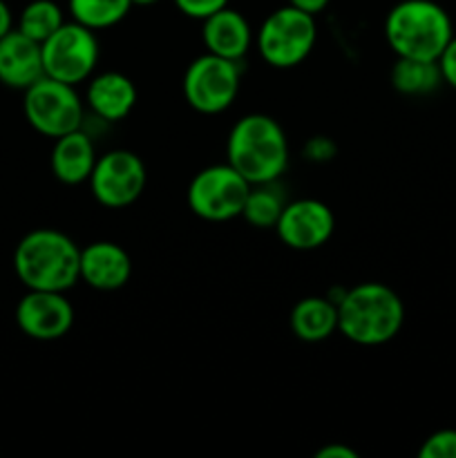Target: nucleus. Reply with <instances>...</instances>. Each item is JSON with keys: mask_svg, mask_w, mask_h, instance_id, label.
<instances>
[{"mask_svg": "<svg viewBox=\"0 0 456 458\" xmlns=\"http://www.w3.org/2000/svg\"><path fill=\"white\" fill-rule=\"evenodd\" d=\"M338 334L360 347H380L401 334L405 304L392 286L362 282L338 298Z\"/></svg>", "mask_w": 456, "mask_h": 458, "instance_id": "1", "label": "nucleus"}, {"mask_svg": "<svg viewBox=\"0 0 456 458\" xmlns=\"http://www.w3.org/2000/svg\"><path fill=\"white\" fill-rule=\"evenodd\" d=\"M13 271L30 291L67 293L80 280V249L56 228H36L18 242Z\"/></svg>", "mask_w": 456, "mask_h": 458, "instance_id": "2", "label": "nucleus"}, {"mask_svg": "<svg viewBox=\"0 0 456 458\" xmlns=\"http://www.w3.org/2000/svg\"><path fill=\"white\" fill-rule=\"evenodd\" d=\"M226 161L250 183H271L289 165V139L268 114H246L228 132Z\"/></svg>", "mask_w": 456, "mask_h": 458, "instance_id": "3", "label": "nucleus"}, {"mask_svg": "<svg viewBox=\"0 0 456 458\" xmlns=\"http://www.w3.org/2000/svg\"><path fill=\"white\" fill-rule=\"evenodd\" d=\"M452 36L450 13L434 0H401L384 18V38L398 58L438 61Z\"/></svg>", "mask_w": 456, "mask_h": 458, "instance_id": "4", "label": "nucleus"}, {"mask_svg": "<svg viewBox=\"0 0 456 458\" xmlns=\"http://www.w3.org/2000/svg\"><path fill=\"white\" fill-rule=\"evenodd\" d=\"M317 43L316 16L284 4L264 18L255 34V47L264 63L275 70H291L308 58Z\"/></svg>", "mask_w": 456, "mask_h": 458, "instance_id": "5", "label": "nucleus"}, {"mask_svg": "<svg viewBox=\"0 0 456 458\" xmlns=\"http://www.w3.org/2000/svg\"><path fill=\"white\" fill-rule=\"evenodd\" d=\"M22 112L27 123L49 139L80 130L85 119V106L76 92V85L61 83L49 76H43L25 89Z\"/></svg>", "mask_w": 456, "mask_h": 458, "instance_id": "6", "label": "nucleus"}, {"mask_svg": "<svg viewBox=\"0 0 456 458\" xmlns=\"http://www.w3.org/2000/svg\"><path fill=\"white\" fill-rule=\"evenodd\" d=\"M241 83V61L201 54L183 74V98L199 114H222L235 103Z\"/></svg>", "mask_w": 456, "mask_h": 458, "instance_id": "7", "label": "nucleus"}, {"mask_svg": "<svg viewBox=\"0 0 456 458\" xmlns=\"http://www.w3.org/2000/svg\"><path fill=\"white\" fill-rule=\"evenodd\" d=\"M40 52L45 76L70 85L92 79L101 56L97 31L76 21L63 22L45 43H40Z\"/></svg>", "mask_w": 456, "mask_h": 458, "instance_id": "8", "label": "nucleus"}, {"mask_svg": "<svg viewBox=\"0 0 456 458\" xmlns=\"http://www.w3.org/2000/svg\"><path fill=\"white\" fill-rule=\"evenodd\" d=\"M250 183L231 164H215L199 170L186 191L188 208L204 222H228L241 217Z\"/></svg>", "mask_w": 456, "mask_h": 458, "instance_id": "9", "label": "nucleus"}, {"mask_svg": "<svg viewBox=\"0 0 456 458\" xmlns=\"http://www.w3.org/2000/svg\"><path fill=\"white\" fill-rule=\"evenodd\" d=\"M148 173L141 157L132 150H110L98 157L88 183L94 199L112 210L128 208L146 188Z\"/></svg>", "mask_w": 456, "mask_h": 458, "instance_id": "10", "label": "nucleus"}, {"mask_svg": "<svg viewBox=\"0 0 456 458\" xmlns=\"http://www.w3.org/2000/svg\"><path fill=\"white\" fill-rule=\"evenodd\" d=\"M16 325L27 338L54 343L65 338L74 327V307L58 291H30L16 307Z\"/></svg>", "mask_w": 456, "mask_h": 458, "instance_id": "11", "label": "nucleus"}, {"mask_svg": "<svg viewBox=\"0 0 456 458\" xmlns=\"http://www.w3.org/2000/svg\"><path fill=\"white\" fill-rule=\"evenodd\" d=\"M280 242L293 250H316L331 240L335 231V215L320 199L286 201L275 228Z\"/></svg>", "mask_w": 456, "mask_h": 458, "instance_id": "12", "label": "nucleus"}, {"mask_svg": "<svg viewBox=\"0 0 456 458\" xmlns=\"http://www.w3.org/2000/svg\"><path fill=\"white\" fill-rule=\"evenodd\" d=\"M132 276V259L116 242L98 240L80 249V280L97 291L123 289Z\"/></svg>", "mask_w": 456, "mask_h": 458, "instance_id": "13", "label": "nucleus"}, {"mask_svg": "<svg viewBox=\"0 0 456 458\" xmlns=\"http://www.w3.org/2000/svg\"><path fill=\"white\" fill-rule=\"evenodd\" d=\"M137 85L121 72H103V74H92L88 81V92H85V103L89 112L103 123H119L132 114L137 106Z\"/></svg>", "mask_w": 456, "mask_h": 458, "instance_id": "14", "label": "nucleus"}, {"mask_svg": "<svg viewBox=\"0 0 456 458\" xmlns=\"http://www.w3.org/2000/svg\"><path fill=\"white\" fill-rule=\"evenodd\" d=\"M43 76L40 43L31 40L21 30H12L0 38V83L25 92Z\"/></svg>", "mask_w": 456, "mask_h": 458, "instance_id": "15", "label": "nucleus"}, {"mask_svg": "<svg viewBox=\"0 0 456 458\" xmlns=\"http://www.w3.org/2000/svg\"><path fill=\"white\" fill-rule=\"evenodd\" d=\"M201 43L206 52L231 58V61H241L249 54L250 45L255 43V34L244 13L224 7L201 21Z\"/></svg>", "mask_w": 456, "mask_h": 458, "instance_id": "16", "label": "nucleus"}, {"mask_svg": "<svg viewBox=\"0 0 456 458\" xmlns=\"http://www.w3.org/2000/svg\"><path fill=\"white\" fill-rule=\"evenodd\" d=\"M97 159L98 157L92 137L80 128L54 139L49 165H52V173L58 182L65 183V186H79V183L88 182Z\"/></svg>", "mask_w": 456, "mask_h": 458, "instance_id": "17", "label": "nucleus"}, {"mask_svg": "<svg viewBox=\"0 0 456 458\" xmlns=\"http://www.w3.org/2000/svg\"><path fill=\"white\" fill-rule=\"evenodd\" d=\"M291 331L302 343H322L338 334V304L329 295H308L295 302L289 318Z\"/></svg>", "mask_w": 456, "mask_h": 458, "instance_id": "18", "label": "nucleus"}, {"mask_svg": "<svg viewBox=\"0 0 456 458\" xmlns=\"http://www.w3.org/2000/svg\"><path fill=\"white\" fill-rule=\"evenodd\" d=\"M389 79L393 89L405 97H427L443 85L438 61H418V58H396Z\"/></svg>", "mask_w": 456, "mask_h": 458, "instance_id": "19", "label": "nucleus"}, {"mask_svg": "<svg viewBox=\"0 0 456 458\" xmlns=\"http://www.w3.org/2000/svg\"><path fill=\"white\" fill-rule=\"evenodd\" d=\"M72 21L94 31L119 25L132 9L130 0H67Z\"/></svg>", "mask_w": 456, "mask_h": 458, "instance_id": "20", "label": "nucleus"}, {"mask_svg": "<svg viewBox=\"0 0 456 458\" xmlns=\"http://www.w3.org/2000/svg\"><path fill=\"white\" fill-rule=\"evenodd\" d=\"M284 206L286 197L277 191L275 182L258 183V186H250L241 217L253 228H275Z\"/></svg>", "mask_w": 456, "mask_h": 458, "instance_id": "21", "label": "nucleus"}, {"mask_svg": "<svg viewBox=\"0 0 456 458\" xmlns=\"http://www.w3.org/2000/svg\"><path fill=\"white\" fill-rule=\"evenodd\" d=\"M63 22H65L63 9L54 0H31L21 12L16 30H21L36 43H45Z\"/></svg>", "mask_w": 456, "mask_h": 458, "instance_id": "22", "label": "nucleus"}, {"mask_svg": "<svg viewBox=\"0 0 456 458\" xmlns=\"http://www.w3.org/2000/svg\"><path fill=\"white\" fill-rule=\"evenodd\" d=\"M420 458H456V429H438L429 434L418 450Z\"/></svg>", "mask_w": 456, "mask_h": 458, "instance_id": "23", "label": "nucleus"}, {"mask_svg": "<svg viewBox=\"0 0 456 458\" xmlns=\"http://www.w3.org/2000/svg\"><path fill=\"white\" fill-rule=\"evenodd\" d=\"M174 7L192 21H206L219 9L228 7V0H174Z\"/></svg>", "mask_w": 456, "mask_h": 458, "instance_id": "24", "label": "nucleus"}, {"mask_svg": "<svg viewBox=\"0 0 456 458\" xmlns=\"http://www.w3.org/2000/svg\"><path fill=\"white\" fill-rule=\"evenodd\" d=\"M335 152H338V148H335V143L331 141L329 137H313L311 141H307V146H304V157H307L308 161H316V164L334 159Z\"/></svg>", "mask_w": 456, "mask_h": 458, "instance_id": "25", "label": "nucleus"}, {"mask_svg": "<svg viewBox=\"0 0 456 458\" xmlns=\"http://www.w3.org/2000/svg\"><path fill=\"white\" fill-rule=\"evenodd\" d=\"M438 67H441L443 83H447L450 88L456 89V36H452L447 47L443 49V54L438 56Z\"/></svg>", "mask_w": 456, "mask_h": 458, "instance_id": "26", "label": "nucleus"}, {"mask_svg": "<svg viewBox=\"0 0 456 458\" xmlns=\"http://www.w3.org/2000/svg\"><path fill=\"white\" fill-rule=\"evenodd\" d=\"M316 458H358V452L342 443H329L316 452Z\"/></svg>", "mask_w": 456, "mask_h": 458, "instance_id": "27", "label": "nucleus"}, {"mask_svg": "<svg viewBox=\"0 0 456 458\" xmlns=\"http://www.w3.org/2000/svg\"><path fill=\"white\" fill-rule=\"evenodd\" d=\"M331 0H289V4L302 9V12L311 13V16H317L320 12H325L329 7Z\"/></svg>", "mask_w": 456, "mask_h": 458, "instance_id": "28", "label": "nucleus"}, {"mask_svg": "<svg viewBox=\"0 0 456 458\" xmlns=\"http://www.w3.org/2000/svg\"><path fill=\"white\" fill-rule=\"evenodd\" d=\"M12 30H13L12 9H9V4L4 3V0H0V38H3L4 34H9Z\"/></svg>", "mask_w": 456, "mask_h": 458, "instance_id": "29", "label": "nucleus"}, {"mask_svg": "<svg viewBox=\"0 0 456 458\" xmlns=\"http://www.w3.org/2000/svg\"><path fill=\"white\" fill-rule=\"evenodd\" d=\"M132 3V7H150V4H156L159 0H130Z\"/></svg>", "mask_w": 456, "mask_h": 458, "instance_id": "30", "label": "nucleus"}]
</instances>
